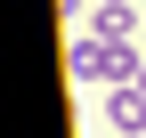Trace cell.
Masks as SVG:
<instances>
[{
  "mask_svg": "<svg viewBox=\"0 0 146 138\" xmlns=\"http://www.w3.org/2000/svg\"><path fill=\"white\" fill-rule=\"evenodd\" d=\"M98 33H106V41H130V33H138V8H130V0H106V8H98Z\"/></svg>",
  "mask_w": 146,
  "mask_h": 138,
  "instance_id": "cell-3",
  "label": "cell"
},
{
  "mask_svg": "<svg viewBox=\"0 0 146 138\" xmlns=\"http://www.w3.org/2000/svg\"><path fill=\"white\" fill-rule=\"evenodd\" d=\"M73 73H81V81H130V73H138V57H130V41L89 33V41H73Z\"/></svg>",
  "mask_w": 146,
  "mask_h": 138,
  "instance_id": "cell-1",
  "label": "cell"
},
{
  "mask_svg": "<svg viewBox=\"0 0 146 138\" xmlns=\"http://www.w3.org/2000/svg\"><path fill=\"white\" fill-rule=\"evenodd\" d=\"M106 122H114L122 138H146V90H114L106 98Z\"/></svg>",
  "mask_w": 146,
  "mask_h": 138,
  "instance_id": "cell-2",
  "label": "cell"
}]
</instances>
